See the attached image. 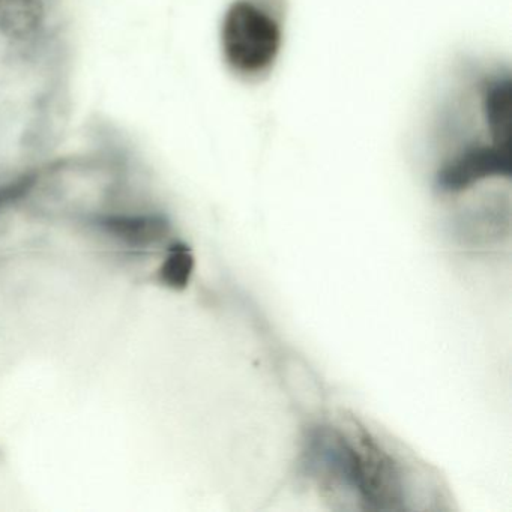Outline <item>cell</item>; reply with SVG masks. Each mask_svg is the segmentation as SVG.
<instances>
[{
  "instance_id": "cell-4",
  "label": "cell",
  "mask_w": 512,
  "mask_h": 512,
  "mask_svg": "<svg viewBox=\"0 0 512 512\" xmlns=\"http://www.w3.org/2000/svg\"><path fill=\"white\" fill-rule=\"evenodd\" d=\"M49 19V0H0V43L16 50L35 46Z\"/></svg>"
},
{
  "instance_id": "cell-1",
  "label": "cell",
  "mask_w": 512,
  "mask_h": 512,
  "mask_svg": "<svg viewBox=\"0 0 512 512\" xmlns=\"http://www.w3.org/2000/svg\"><path fill=\"white\" fill-rule=\"evenodd\" d=\"M283 46V23L275 0H235L224 14L221 50L227 67L244 77L269 74Z\"/></svg>"
},
{
  "instance_id": "cell-3",
  "label": "cell",
  "mask_w": 512,
  "mask_h": 512,
  "mask_svg": "<svg viewBox=\"0 0 512 512\" xmlns=\"http://www.w3.org/2000/svg\"><path fill=\"white\" fill-rule=\"evenodd\" d=\"M509 175V149L485 143L469 146L449 160L437 173V187L443 193H461L485 179Z\"/></svg>"
},
{
  "instance_id": "cell-2",
  "label": "cell",
  "mask_w": 512,
  "mask_h": 512,
  "mask_svg": "<svg viewBox=\"0 0 512 512\" xmlns=\"http://www.w3.org/2000/svg\"><path fill=\"white\" fill-rule=\"evenodd\" d=\"M356 443L355 496L364 508L392 511L403 508L404 482L401 469L370 433L359 431Z\"/></svg>"
},
{
  "instance_id": "cell-5",
  "label": "cell",
  "mask_w": 512,
  "mask_h": 512,
  "mask_svg": "<svg viewBox=\"0 0 512 512\" xmlns=\"http://www.w3.org/2000/svg\"><path fill=\"white\" fill-rule=\"evenodd\" d=\"M194 269V257L187 245H173L161 268V278L172 289H185Z\"/></svg>"
}]
</instances>
